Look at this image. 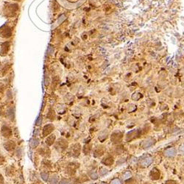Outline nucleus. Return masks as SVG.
Wrapping results in <instances>:
<instances>
[{
    "instance_id": "1",
    "label": "nucleus",
    "mask_w": 184,
    "mask_h": 184,
    "mask_svg": "<svg viewBox=\"0 0 184 184\" xmlns=\"http://www.w3.org/2000/svg\"><path fill=\"white\" fill-rule=\"evenodd\" d=\"M141 134V132L139 130H132L130 132H129L128 133L126 136V141H132L135 138H137L138 137H139Z\"/></svg>"
},
{
    "instance_id": "2",
    "label": "nucleus",
    "mask_w": 184,
    "mask_h": 184,
    "mask_svg": "<svg viewBox=\"0 0 184 184\" xmlns=\"http://www.w3.org/2000/svg\"><path fill=\"white\" fill-rule=\"evenodd\" d=\"M155 139H153L152 138H148L147 139H145L144 141H143V142L141 144V147L144 149V150H147V149H149L150 147H151L152 145H154L155 144Z\"/></svg>"
},
{
    "instance_id": "3",
    "label": "nucleus",
    "mask_w": 184,
    "mask_h": 184,
    "mask_svg": "<svg viewBox=\"0 0 184 184\" xmlns=\"http://www.w3.org/2000/svg\"><path fill=\"white\" fill-rule=\"evenodd\" d=\"M122 136H123V135H122L121 132H120V131H115V132H113V133H112V135L110 136L111 141L114 142V143H118V142H119L121 140Z\"/></svg>"
},
{
    "instance_id": "4",
    "label": "nucleus",
    "mask_w": 184,
    "mask_h": 184,
    "mask_svg": "<svg viewBox=\"0 0 184 184\" xmlns=\"http://www.w3.org/2000/svg\"><path fill=\"white\" fill-rule=\"evenodd\" d=\"M152 162H153V158L150 155H146L141 160L140 164L142 167H149L150 164H152Z\"/></svg>"
},
{
    "instance_id": "5",
    "label": "nucleus",
    "mask_w": 184,
    "mask_h": 184,
    "mask_svg": "<svg viewBox=\"0 0 184 184\" xmlns=\"http://www.w3.org/2000/svg\"><path fill=\"white\" fill-rule=\"evenodd\" d=\"M54 130H55V127L52 124H48V125H45L43 128V132H42L43 136L45 137V136H49L50 133H52Z\"/></svg>"
},
{
    "instance_id": "6",
    "label": "nucleus",
    "mask_w": 184,
    "mask_h": 184,
    "mask_svg": "<svg viewBox=\"0 0 184 184\" xmlns=\"http://www.w3.org/2000/svg\"><path fill=\"white\" fill-rule=\"evenodd\" d=\"M1 133L5 138H10L12 136V130L7 126L3 125L1 129Z\"/></svg>"
},
{
    "instance_id": "7",
    "label": "nucleus",
    "mask_w": 184,
    "mask_h": 184,
    "mask_svg": "<svg viewBox=\"0 0 184 184\" xmlns=\"http://www.w3.org/2000/svg\"><path fill=\"white\" fill-rule=\"evenodd\" d=\"M5 149L7 151H12L15 149L16 147V143L13 141H8L5 143H4L3 144Z\"/></svg>"
},
{
    "instance_id": "8",
    "label": "nucleus",
    "mask_w": 184,
    "mask_h": 184,
    "mask_svg": "<svg viewBox=\"0 0 184 184\" xmlns=\"http://www.w3.org/2000/svg\"><path fill=\"white\" fill-rule=\"evenodd\" d=\"M150 176L151 179H152V180H158L160 178V172H159V170L156 168L152 169V171L150 172Z\"/></svg>"
},
{
    "instance_id": "9",
    "label": "nucleus",
    "mask_w": 184,
    "mask_h": 184,
    "mask_svg": "<svg viewBox=\"0 0 184 184\" xmlns=\"http://www.w3.org/2000/svg\"><path fill=\"white\" fill-rule=\"evenodd\" d=\"M59 147V148L60 150H64L68 147V142L65 139H63V138H60L58 140V141L57 142V147Z\"/></svg>"
},
{
    "instance_id": "10",
    "label": "nucleus",
    "mask_w": 184,
    "mask_h": 184,
    "mask_svg": "<svg viewBox=\"0 0 184 184\" xmlns=\"http://www.w3.org/2000/svg\"><path fill=\"white\" fill-rule=\"evenodd\" d=\"M164 155L167 157L172 158L176 155V150H175V148H173V147L167 148L164 150Z\"/></svg>"
},
{
    "instance_id": "11",
    "label": "nucleus",
    "mask_w": 184,
    "mask_h": 184,
    "mask_svg": "<svg viewBox=\"0 0 184 184\" xmlns=\"http://www.w3.org/2000/svg\"><path fill=\"white\" fill-rule=\"evenodd\" d=\"M80 145L79 144H75L71 147V155L75 157H77L80 155Z\"/></svg>"
},
{
    "instance_id": "12",
    "label": "nucleus",
    "mask_w": 184,
    "mask_h": 184,
    "mask_svg": "<svg viewBox=\"0 0 184 184\" xmlns=\"http://www.w3.org/2000/svg\"><path fill=\"white\" fill-rule=\"evenodd\" d=\"M105 152V149L103 147H97L94 150V155L95 157H100L102 156Z\"/></svg>"
},
{
    "instance_id": "13",
    "label": "nucleus",
    "mask_w": 184,
    "mask_h": 184,
    "mask_svg": "<svg viewBox=\"0 0 184 184\" xmlns=\"http://www.w3.org/2000/svg\"><path fill=\"white\" fill-rule=\"evenodd\" d=\"M114 160L112 156H108L103 160V163H104L106 166H111L114 163Z\"/></svg>"
},
{
    "instance_id": "14",
    "label": "nucleus",
    "mask_w": 184,
    "mask_h": 184,
    "mask_svg": "<svg viewBox=\"0 0 184 184\" xmlns=\"http://www.w3.org/2000/svg\"><path fill=\"white\" fill-rule=\"evenodd\" d=\"M55 138H56V137H55V136L54 134L48 136V137L46 138V141H46V144L48 146H52V145L54 144V142L55 141Z\"/></svg>"
},
{
    "instance_id": "15",
    "label": "nucleus",
    "mask_w": 184,
    "mask_h": 184,
    "mask_svg": "<svg viewBox=\"0 0 184 184\" xmlns=\"http://www.w3.org/2000/svg\"><path fill=\"white\" fill-rule=\"evenodd\" d=\"M0 32H1V33H0V34H1V36H2V37L8 38V37H10V36L11 35V29H10V28H8V27H6L5 29H2Z\"/></svg>"
},
{
    "instance_id": "16",
    "label": "nucleus",
    "mask_w": 184,
    "mask_h": 184,
    "mask_svg": "<svg viewBox=\"0 0 184 184\" xmlns=\"http://www.w3.org/2000/svg\"><path fill=\"white\" fill-rule=\"evenodd\" d=\"M7 116L11 120H12V121L14 120V119H15V110H14L13 108H11L10 109L7 110Z\"/></svg>"
},
{
    "instance_id": "17",
    "label": "nucleus",
    "mask_w": 184,
    "mask_h": 184,
    "mask_svg": "<svg viewBox=\"0 0 184 184\" xmlns=\"http://www.w3.org/2000/svg\"><path fill=\"white\" fill-rule=\"evenodd\" d=\"M38 144H39V140L38 138H32L30 140L29 145L31 147V148H33V149L36 148L38 146Z\"/></svg>"
},
{
    "instance_id": "18",
    "label": "nucleus",
    "mask_w": 184,
    "mask_h": 184,
    "mask_svg": "<svg viewBox=\"0 0 184 184\" xmlns=\"http://www.w3.org/2000/svg\"><path fill=\"white\" fill-rule=\"evenodd\" d=\"M108 137V132L107 131H103L100 132V134L99 135V140L101 141V142H103Z\"/></svg>"
},
{
    "instance_id": "19",
    "label": "nucleus",
    "mask_w": 184,
    "mask_h": 184,
    "mask_svg": "<svg viewBox=\"0 0 184 184\" xmlns=\"http://www.w3.org/2000/svg\"><path fill=\"white\" fill-rule=\"evenodd\" d=\"M46 117L49 119H51V120H53L55 117V110L52 108H49V112L47 113V115H46Z\"/></svg>"
},
{
    "instance_id": "20",
    "label": "nucleus",
    "mask_w": 184,
    "mask_h": 184,
    "mask_svg": "<svg viewBox=\"0 0 184 184\" xmlns=\"http://www.w3.org/2000/svg\"><path fill=\"white\" fill-rule=\"evenodd\" d=\"M131 178H132V174L129 171L125 172L123 174V176H122V178H123L124 180H128V179H130Z\"/></svg>"
},
{
    "instance_id": "21",
    "label": "nucleus",
    "mask_w": 184,
    "mask_h": 184,
    "mask_svg": "<svg viewBox=\"0 0 184 184\" xmlns=\"http://www.w3.org/2000/svg\"><path fill=\"white\" fill-rule=\"evenodd\" d=\"M108 170L105 167H102V168L99 169V175L100 176L105 175L106 174H108Z\"/></svg>"
},
{
    "instance_id": "22",
    "label": "nucleus",
    "mask_w": 184,
    "mask_h": 184,
    "mask_svg": "<svg viewBox=\"0 0 184 184\" xmlns=\"http://www.w3.org/2000/svg\"><path fill=\"white\" fill-rule=\"evenodd\" d=\"M40 177L45 182H47L49 180V174L47 172H41L40 173Z\"/></svg>"
},
{
    "instance_id": "23",
    "label": "nucleus",
    "mask_w": 184,
    "mask_h": 184,
    "mask_svg": "<svg viewBox=\"0 0 184 184\" xmlns=\"http://www.w3.org/2000/svg\"><path fill=\"white\" fill-rule=\"evenodd\" d=\"M141 97H142V95L140 93H134L132 96V99L133 100H136V101L139 100Z\"/></svg>"
},
{
    "instance_id": "24",
    "label": "nucleus",
    "mask_w": 184,
    "mask_h": 184,
    "mask_svg": "<svg viewBox=\"0 0 184 184\" xmlns=\"http://www.w3.org/2000/svg\"><path fill=\"white\" fill-rule=\"evenodd\" d=\"M42 119H43V116L41 114H40L38 117V119H36V121H35V125L36 126H39L40 125V124L42 123Z\"/></svg>"
},
{
    "instance_id": "25",
    "label": "nucleus",
    "mask_w": 184,
    "mask_h": 184,
    "mask_svg": "<svg viewBox=\"0 0 184 184\" xmlns=\"http://www.w3.org/2000/svg\"><path fill=\"white\" fill-rule=\"evenodd\" d=\"M58 182V178L56 175H54L50 179V184H57Z\"/></svg>"
},
{
    "instance_id": "26",
    "label": "nucleus",
    "mask_w": 184,
    "mask_h": 184,
    "mask_svg": "<svg viewBox=\"0 0 184 184\" xmlns=\"http://www.w3.org/2000/svg\"><path fill=\"white\" fill-rule=\"evenodd\" d=\"M90 150H91V145L86 144V145L84 146V147H83V152H84L85 154H88V153H89Z\"/></svg>"
},
{
    "instance_id": "27",
    "label": "nucleus",
    "mask_w": 184,
    "mask_h": 184,
    "mask_svg": "<svg viewBox=\"0 0 184 184\" xmlns=\"http://www.w3.org/2000/svg\"><path fill=\"white\" fill-rule=\"evenodd\" d=\"M90 177L92 180H97L98 178V175H97V173L96 172H94L91 173Z\"/></svg>"
},
{
    "instance_id": "28",
    "label": "nucleus",
    "mask_w": 184,
    "mask_h": 184,
    "mask_svg": "<svg viewBox=\"0 0 184 184\" xmlns=\"http://www.w3.org/2000/svg\"><path fill=\"white\" fill-rule=\"evenodd\" d=\"M59 184H70V180L66 178H63L59 182Z\"/></svg>"
},
{
    "instance_id": "29",
    "label": "nucleus",
    "mask_w": 184,
    "mask_h": 184,
    "mask_svg": "<svg viewBox=\"0 0 184 184\" xmlns=\"http://www.w3.org/2000/svg\"><path fill=\"white\" fill-rule=\"evenodd\" d=\"M110 184H122V183H121V181L119 179L115 178V179H114V180H111Z\"/></svg>"
},
{
    "instance_id": "30",
    "label": "nucleus",
    "mask_w": 184,
    "mask_h": 184,
    "mask_svg": "<svg viewBox=\"0 0 184 184\" xmlns=\"http://www.w3.org/2000/svg\"><path fill=\"white\" fill-rule=\"evenodd\" d=\"M16 155H17V156L19 157V158L22 155V150L21 148H18V150H17V151H16Z\"/></svg>"
},
{
    "instance_id": "31",
    "label": "nucleus",
    "mask_w": 184,
    "mask_h": 184,
    "mask_svg": "<svg viewBox=\"0 0 184 184\" xmlns=\"http://www.w3.org/2000/svg\"><path fill=\"white\" fill-rule=\"evenodd\" d=\"M39 135V130L38 129H35V130L34 131V136H38Z\"/></svg>"
},
{
    "instance_id": "32",
    "label": "nucleus",
    "mask_w": 184,
    "mask_h": 184,
    "mask_svg": "<svg viewBox=\"0 0 184 184\" xmlns=\"http://www.w3.org/2000/svg\"><path fill=\"white\" fill-rule=\"evenodd\" d=\"M166 184H178L175 181H173V180H169L167 182Z\"/></svg>"
},
{
    "instance_id": "33",
    "label": "nucleus",
    "mask_w": 184,
    "mask_h": 184,
    "mask_svg": "<svg viewBox=\"0 0 184 184\" xmlns=\"http://www.w3.org/2000/svg\"><path fill=\"white\" fill-rule=\"evenodd\" d=\"M3 182H4V178H3L2 175L0 174V184H2Z\"/></svg>"
},
{
    "instance_id": "34",
    "label": "nucleus",
    "mask_w": 184,
    "mask_h": 184,
    "mask_svg": "<svg viewBox=\"0 0 184 184\" xmlns=\"http://www.w3.org/2000/svg\"><path fill=\"white\" fill-rule=\"evenodd\" d=\"M4 162V158L2 156V155L0 154V164H1L2 163H3Z\"/></svg>"
},
{
    "instance_id": "35",
    "label": "nucleus",
    "mask_w": 184,
    "mask_h": 184,
    "mask_svg": "<svg viewBox=\"0 0 184 184\" xmlns=\"http://www.w3.org/2000/svg\"><path fill=\"white\" fill-rule=\"evenodd\" d=\"M180 151H182V150H183V152H184V144H183V145H181V146H180Z\"/></svg>"
},
{
    "instance_id": "36",
    "label": "nucleus",
    "mask_w": 184,
    "mask_h": 184,
    "mask_svg": "<svg viewBox=\"0 0 184 184\" xmlns=\"http://www.w3.org/2000/svg\"><path fill=\"white\" fill-rule=\"evenodd\" d=\"M146 184H149V183H146Z\"/></svg>"
}]
</instances>
